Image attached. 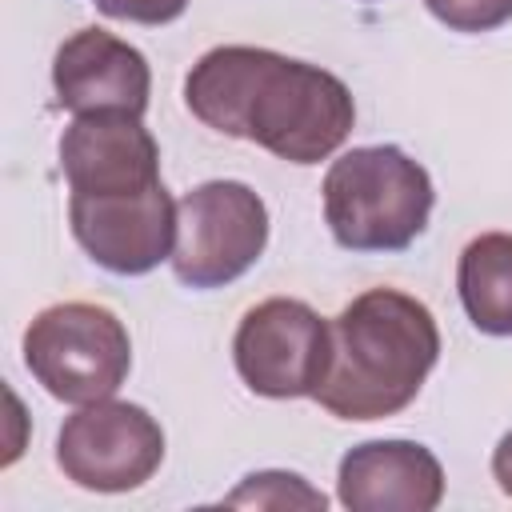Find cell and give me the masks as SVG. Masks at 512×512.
Returning <instances> with one entry per match:
<instances>
[{
	"label": "cell",
	"mask_w": 512,
	"mask_h": 512,
	"mask_svg": "<svg viewBox=\"0 0 512 512\" xmlns=\"http://www.w3.org/2000/svg\"><path fill=\"white\" fill-rule=\"evenodd\" d=\"M188 112L288 164L328 160L356 124L352 92L320 64L256 44H220L184 76Z\"/></svg>",
	"instance_id": "1"
},
{
	"label": "cell",
	"mask_w": 512,
	"mask_h": 512,
	"mask_svg": "<svg viewBox=\"0 0 512 512\" xmlns=\"http://www.w3.org/2000/svg\"><path fill=\"white\" fill-rule=\"evenodd\" d=\"M328 328L332 360L312 400L336 420H384L404 412L440 356L436 316L400 288L360 292Z\"/></svg>",
	"instance_id": "2"
},
{
	"label": "cell",
	"mask_w": 512,
	"mask_h": 512,
	"mask_svg": "<svg viewBox=\"0 0 512 512\" xmlns=\"http://www.w3.org/2000/svg\"><path fill=\"white\" fill-rule=\"evenodd\" d=\"M324 220L340 248L400 252L432 216L436 192L420 160L396 144H364L332 160L324 176Z\"/></svg>",
	"instance_id": "3"
},
{
	"label": "cell",
	"mask_w": 512,
	"mask_h": 512,
	"mask_svg": "<svg viewBox=\"0 0 512 512\" xmlns=\"http://www.w3.org/2000/svg\"><path fill=\"white\" fill-rule=\"evenodd\" d=\"M24 364L48 396L92 404L116 396L132 372V340L124 320L88 300H64L32 316L24 328Z\"/></svg>",
	"instance_id": "4"
},
{
	"label": "cell",
	"mask_w": 512,
	"mask_h": 512,
	"mask_svg": "<svg viewBox=\"0 0 512 512\" xmlns=\"http://www.w3.org/2000/svg\"><path fill=\"white\" fill-rule=\"evenodd\" d=\"M268 244V208L240 180H208L176 200L172 272L188 288L240 280Z\"/></svg>",
	"instance_id": "5"
},
{
	"label": "cell",
	"mask_w": 512,
	"mask_h": 512,
	"mask_svg": "<svg viewBox=\"0 0 512 512\" xmlns=\"http://www.w3.org/2000/svg\"><path fill=\"white\" fill-rule=\"evenodd\" d=\"M232 360L240 380L256 396H316L332 360V328L312 304L272 296L240 316V328L232 336Z\"/></svg>",
	"instance_id": "6"
},
{
	"label": "cell",
	"mask_w": 512,
	"mask_h": 512,
	"mask_svg": "<svg viewBox=\"0 0 512 512\" xmlns=\"http://www.w3.org/2000/svg\"><path fill=\"white\" fill-rule=\"evenodd\" d=\"M164 460V428L128 400L80 404L56 436L60 472L88 492H132Z\"/></svg>",
	"instance_id": "7"
},
{
	"label": "cell",
	"mask_w": 512,
	"mask_h": 512,
	"mask_svg": "<svg viewBox=\"0 0 512 512\" xmlns=\"http://www.w3.org/2000/svg\"><path fill=\"white\" fill-rule=\"evenodd\" d=\"M68 224L92 264L116 276H144L160 260H172L176 200L164 180L144 192L116 196H68Z\"/></svg>",
	"instance_id": "8"
},
{
	"label": "cell",
	"mask_w": 512,
	"mask_h": 512,
	"mask_svg": "<svg viewBox=\"0 0 512 512\" xmlns=\"http://www.w3.org/2000/svg\"><path fill=\"white\" fill-rule=\"evenodd\" d=\"M60 172L76 196L144 192L160 184V144L136 112H84L60 136Z\"/></svg>",
	"instance_id": "9"
},
{
	"label": "cell",
	"mask_w": 512,
	"mask_h": 512,
	"mask_svg": "<svg viewBox=\"0 0 512 512\" xmlns=\"http://www.w3.org/2000/svg\"><path fill=\"white\" fill-rule=\"evenodd\" d=\"M56 104L72 116L84 112H136L144 116L152 96V68L140 48L104 32L80 28L52 56Z\"/></svg>",
	"instance_id": "10"
},
{
	"label": "cell",
	"mask_w": 512,
	"mask_h": 512,
	"mask_svg": "<svg viewBox=\"0 0 512 512\" xmlns=\"http://www.w3.org/2000/svg\"><path fill=\"white\" fill-rule=\"evenodd\" d=\"M336 500L352 512H432L444 468L416 440H364L340 456Z\"/></svg>",
	"instance_id": "11"
},
{
	"label": "cell",
	"mask_w": 512,
	"mask_h": 512,
	"mask_svg": "<svg viewBox=\"0 0 512 512\" xmlns=\"http://www.w3.org/2000/svg\"><path fill=\"white\" fill-rule=\"evenodd\" d=\"M460 304L476 332L512 336V232H480L456 264Z\"/></svg>",
	"instance_id": "12"
},
{
	"label": "cell",
	"mask_w": 512,
	"mask_h": 512,
	"mask_svg": "<svg viewBox=\"0 0 512 512\" xmlns=\"http://www.w3.org/2000/svg\"><path fill=\"white\" fill-rule=\"evenodd\" d=\"M224 504H232V508H244V504H252V508H324L328 504V496L320 492V488H312L304 476H296V472H252V476H244L228 496H224Z\"/></svg>",
	"instance_id": "13"
},
{
	"label": "cell",
	"mask_w": 512,
	"mask_h": 512,
	"mask_svg": "<svg viewBox=\"0 0 512 512\" xmlns=\"http://www.w3.org/2000/svg\"><path fill=\"white\" fill-rule=\"evenodd\" d=\"M424 8L452 32H492L512 20V0H424Z\"/></svg>",
	"instance_id": "14"
},
{
	"label": "cell",
	"mask_w": 512,
	"mask_h": 512,
	"mask_svg": "<svg viewBox=\"0 0 512 512\" xmlns=\"http://www.w3.org/2000/svg\"><path fill=\"white\" fill-rule=\"evenodd\" d=\"M96 8L128 24H172L176 16H184L188 0H100Z\"/></svg>",
	"instance_id": "15"
},
{
	"label": "cell",
	"mask_w": 512,
	"mask_h": 512,
	"mask_svg": "<svg viewBox=\"0 0 512 512\" xmlns=\"http://www.w3.org/2000/svg\"><path fill=\"white\" fill-rule=\"evenodd\" d=\"M492 476H496L500 492L512 496V428L500 436V444H496V452H492Z\"/></svg>",
	"instance_id": "16"
},
{
	"label": "cell",
	"mask_w": 512,
	"mask_h": 512,
	"mask_svg": "<svg viewBox=\"0 0 512 512\" xmlns=\"http://www.w3.org/2000/svg\"><path fill=\"white\" fill-rule=\"evenodd\" d=\"M92 4H100V0H92Z\"/></svg>",
	"instance_id": "17"
}]
</instances>
